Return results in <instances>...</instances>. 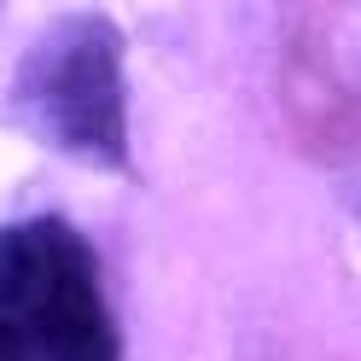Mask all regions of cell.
<instances>
[{"mask_svg":"<svg viewBox=\"0 0 361 361\" xmlns=\"http://www.w3.org/2000/svg\"><path fill=\"white\" fill-rule=\"evenodd\" d=\"M0 361H123L99 257L59 216L0 228Z\"/></svg>","mask_w":361,"mask_h":361,"instance_id":"1","label":"cell"},{"mask_svg":"<svg viewBox=\"0 0 361 361\" xmlns=\"http://www.w3.org/2000/svg\"><path fill=\"white\" fill-rule=\"evenodd\" d=\"M12 111L35 140L94 169L128 164V82L123 35L99 12L53 18L12 76Z\"/></svg>","mask_w":361,"mask_h":361,"instance_id":"2","label":"cell"}]
</instances>
